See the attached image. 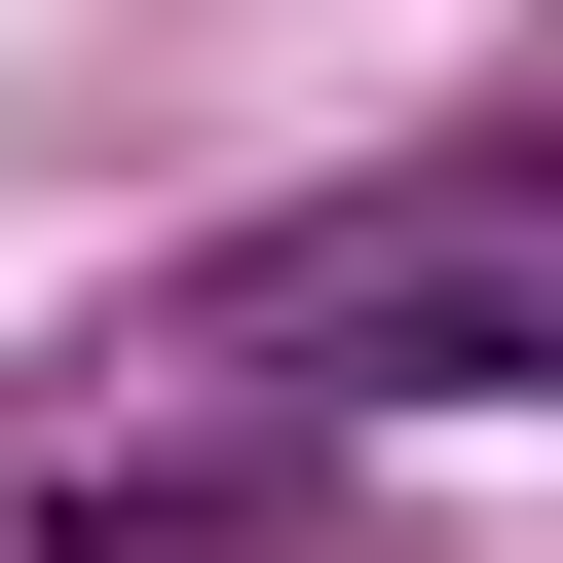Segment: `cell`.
Returning a JSON list of instances; mask_svg holds the SVG:
<instances>
[{
	"label": "cell",
	"mask_w": 563,
	"mask_h": 563,
	"mask_svg": "<svg viewBox=\"0 0 563 563\" xmlns=\"http://www.w3.org/2000/svg\"><path fill=\"white\" fill-rule=\"evenodd\" d=\"M526 376H563V151H376V188L225 225L151 301V413H76L38 526H188V488L339 451V413H526Z\"/></svg>",
	"instance_id": "obj_1"
}]
</instances>
